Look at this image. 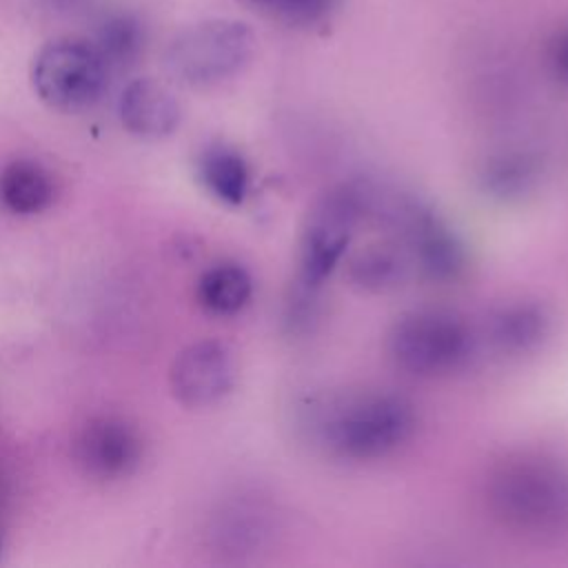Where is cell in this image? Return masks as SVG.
<instances>
[{"label": "cell", "mask_w": 568, "mask_h": 568, "mask_svg": "<svg viewBox=\"0 0 568 568\" xmlns=\"http://www.w3.org/2000/svg\"><path fill=\"white\" fill-rule=\"evenodd\" d=\"M237 379V359L229 344L202 339L184 348L171 368L173 395L191 408L224 399Z\"/></svg>", "instance_id": "obj_7"}, {"label": "cell", "mask_w": 568, "mask_h": 568, "mask_svg": "<svg viewBox=\"0 0 568 568\" xmlns=\"http://www.w3.org/2000/svg\"><path fill=\"white\" fill-rule=\"evenodd\" d=\"M53 200L49 173L27 160L11 162L0 173V202L20 215H31L47 209Z\"/></svg>", "instance_id": "obj_14"}, {"label": "cell", "mask_w": 568, "mask_h": 568, "mask_svg": "<svg viewBox=\"0 0 568 568\" xmlns=\"http://www.w3.org/2000/svg\"><path fill=\"white\" fill-rule=\"evenodd\" d=\"M255 53V36L240 20H209L180 33L166 51L169 73L186 87H211L240 73Z\"/></svg>", "instance_id": "obj_5"}, {"label": "cell", "mask_w": 568, "mask_h": 568, "mask_svg": "<svg viewBox=\"0 0 568 568\" xmlns=\"http://www.w3.org/2000/svg\"><path fill=\"white\" fill-rule=\"evenodd\" d=\"M138 47H140L138 22L131 20L129 16H115L102 24L95 51L109 67L111 62L122 64V62L131 60L135 55Z\"/></svg>", "instance_id": "obj_18"}, {"label": "cell", "mask_w": 568, "mask_h": 568, "mask_svg": "<svg viewBox=\"0 0 568 568\" xmlns=\"http://www.w3.org/2000/svg\"><path fill=\"white\" fill-rule=\"evenodd\" d=\"M311 426L331 453L371 462L395 453L413 437L417 413L404 395L379 390L320 402Z\"/></svg>", "instance_id": "obj_2"}, {"label": "cell", "mask_w": 568, "mask_h": 568, "mask_svg": "<svg viewBox=\"0 0 568 568\" xmlns=\"http://www.w3.org/2000/svg\"><path fill=\"white\" fill-rule=\"evenodd\" d=\"M544 178V160L528 149H504L490 153L477 169V189L499 204L521 202L532 195Z\"/></svg>", "instance_id": "obj_8"}, {"label": "cell", "mask_w": 568, "mask_h": 568, "mask_svg": "<svg viewBox=\"0 0 568 568\" xmlns=\"http://www.w3.org/2000/svg\"><path fill=\"white\" fill-rule=\"evenodd\" d=\"M368 182H344L313 202L300 237V277L324 284L339 266L355 229L368 217Z\"/></svg>", "instance_id": "obj_3"}, {"label": "cell", "mask_w": 568, "mask_h": 568, "mask_svg": "<svg viewBox=\"0 0 568 568\" xmlns=\"http://www.w3.org/2000/svg\"><path fill=\"white\" fill-rule=\"evenodd\" d=\"M322 286L317 282L295 275L284 297V331L291 337H302L315 331L322 317Z\"/></svg>", "instance_id": "obj_16"}, {"label": "cell", "mask_w": 568, "mask_h": 568, "mask_svg": "<svg viewBox=\"0 0 568 568\" xmlns=\"http://www.w3.org/2000/svg\"><path fill=\"white\" fill-rule=\"evenodd\" d=\"M122 122L129 131L144 138H162L180 122V104L175 95L155 80L131 82L120 100Z\"/></svg>", "instance_id": "obj_12"}, {"label": "cell", "mask_w": 568, "mask_h": 568, "mask_svg": "<svg viewBox=\"0 0 568 568\" xmlns=\"http://www.w3.org/2000/svg\"><path fill=\"white\" fill-rule=\"evenodd\" d=\"M31 78L49 106L71 113L98 102L106 84V64L87 42L55 40L36 55Z\"/></svg>", "instance_id": "obj_6"}, {"label": "cell", "mask_w": 568, "mask_h": 568, "mask_svg": "<svg viewBox=\"0 0 568 568\" xmlns=\"http://www.w3.org/2000/svg\"><path fill=\"white\" fill-rule=\"evenodd\" d=\"M550 313L544 304L519 300L488 313L484 335L499 355H528L550 335Z\"/></svg>", "instance_id": "obj_9"}, {"label": "cell", "mask_w": 568, "mask_h": 568, "mask_svg": "<svg viewBox=\"0 0 568 568\" xmlns=\"http://www.w3.org/2000/svg\"><path fill=\"white\" fill-rule=\"evenodd\" d=\"M490 513L524 535H557L568 528V468L557 459L517 453L504 457L486 479Z\"/></svg>", "instance_id": "obj_1"}, {"label": "cell", "mask_w": 568, "mask_h": 568, "mask_svg": "<svg viewBox=\"0 0 568 568\" xmlns=\"http://www.w3.org/2000/svg\"><path fill=\"white\" fill-rule=\"evenodd\" d=\"M244 7L275 18L288 27H315L320 24L333 0H240Z\"/></svg>", "instance_id": "obj_17"}, {"label": "cell", "mask_w": 568, "mask_h": 568, "mask_svg": "<svg viewBox=\"0 0 568 568\" xmlns=\"http://www.w3.org/2000/svg\"><path fill=\"white\" fill-rule=\"evenodd\" d=\"M413 273V262L406 246L397 237L375 240L357 248L346 260L351 284L371 295L397 291Z\"/></svg>", "instance_id": "obj_11"}, {"label": "cell", "mask_w": 568, "mask_h": 568, "mask_svg": "<svg viewBox=\"0 0 568 568\" xmlns=\"http://www.w3.org/2000/svg\"><path fill=\"white\" fill-rule=\"evenodd\" d=\"M140 439L131 426L113 417L93 419L78 439L80 464L98 477H118L135 466Z\"/></svg>", "instance_id": "obj_10"}, {"label": "cell", "mask_w": 568, "mask_h": 568, "mask_svg": "<svg viewBox=\"0 0 568 568\" xmlns=\"http://www.w3.org/2000/svg\"><path fill=\"white\" fill-rule=\"evenodd\" d=\"M475 348L473 328L455 313L410 311L393 324L388 353L395 364L419 377L446 375L462 368Z\"/></svg>", "instance_id": "obj_4"}, {"label": "cell", "mask_w": 568, "mask_h": 568, "mask_svg": "<svg viewBox=\"0 0 568 568\" xmlns=\"http://www.w3.org/2000/svg\"><path fill=\"white\" fill-rule=\"evenodd\" d=\"M204 186L226 204H242L251 186V169L240 151L229 144H213L200 158Z\"/></svg>", "instance_id": "obj_13"}, {"label": "cell", "mask_w": 568, "mask_h": 568, "mask_svg": "<svg viewBox=\"0 0 568 568\" xmlns=\"http://www.w3.org/2000/svg\"><path fill=\"white\" fill-rule=\"evenodd\" d=\"M253 293V282L240 264H217L197 282L200 304L215 315H233L246 306Z\"/></svg>", "instance_id": "obj_15"}, {"label": "cell", "mask_w": 568, "mask_h": 568, "mask_svg": "<svg viewBox=\"0 0 568 568\" xmlns=\"http://www.w3.org/2000/svg\"><path fill=\"white\" fill-rule=\"evenodd\" d=\"M546 67L552 80L568 89V24L550 36L546 44Z\"/></svg>", "instance_id": "obj_19"}]
</instances>
